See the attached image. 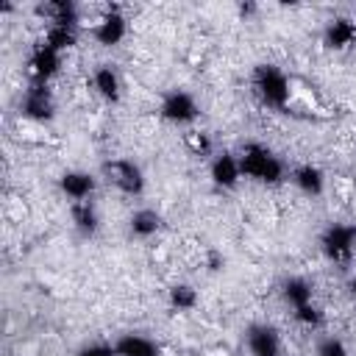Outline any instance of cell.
<instances>
[{"label":"cell","instance_id":"cell-14","mask_svg":"<svg viewBox=\"0 0 356 356\" xmlns=\"http://www.w3.org/2000/svg\"><path fill=\"white\" fill-rule=\"evenodd\" d=\"M284 295H286V300L295 306V312H300V309L312 306V289H309V284H306V281H300V278L286 281Z\"/></svg>","mask_w":356,"mask_h":356},{"label":"cell","instance_id":"cell-24","mask_svg":"<svg viewBox=\"0 0 356 356\" xmlns=\"http://www.w3.org/2000/svg\"><path fill=\"white\" fill-rule=\"evenodd\" d=\"M353 292H356V275H353Z\"/></svg>","mask_w":356,"mask_h":356},{"label":"cell","instance_id":"cell-1","mask_svg":"<svg viewBox=\"0 0 356 356\" xmlns=\"http://www.w3.org/2000/svg\"><path fill=\"white\" fill-rule=\"evenodd\" d=\"M239 167H242V175H250L256 181H270V184L278 181L284 172L281 161L261 145H248L239 156Z\"/></svg>","mask_w":356,"mask_h":356},{"label":"cell","instance_id":"cell-22","mask_svg":"<svg viewBox=\"0 0 356 356\" xmlns=\"http://www.w3.org/2000/svg\"><path fill=\"white\" fill-rule=\"evenodd\" d=\"M39 353V345L36 342H25V345H17L14 356H36Z\"/></svg>","mask_w":356,"mask_h":356},{"label":"cell","instance_id":"cell-12","mask_svg":"<svg viewBox=\"0 0 356 356\" xmlns=\"http://www.w3.org/2000/svg\"><path fill=\"white\" fill-rule=\"evenodd\" d=\"M114 353H117V356H159V348H156L150 339L139 337V334H125V337L114 345Z\"/></svg>","mask_w":356,"mask_h":356},{"label":"cell","instance_id":"cell-19","mask_svg":"<svg viewBox=\"0 0 356 356\" xmlns=\"http://www.w3.org/2000/svg\"><path fill=\"white\" fill-rule=\"evenodd\" d=\"M317 356H348L339 339H323L317 345Z\"/></svg>","mask_w":356,"mask_h":356},{"label":"cell","instance_id":"cell-23","mask_svg":"<svg viewBox=\"0 0 356 356\" xmlns=\"http://www.w3.org/2000/svg\"><path fill=\"white\" fill-rule=\"evenodd\" d=\"M186 142H189L195 150H206V147H209V142H206V136H203V134H200V136H197V134H189V136H186Z\"/></svg>","mask_w":356,"mask_h":356},{"label":"cell","instance_id":"cell-18","mask_svg":"<svg viewBox=\"0 0 356 356\" xmlns=\"http://www.w3.org/2000/svg\"><path fill=\"white\" fill-rule=\"evenodd\" d=\"M131 228H134V234H139V236H150V234H156V228H159V214L156 211H136L134 214V220H131Z\"/></svg>","mask_w":356,"mask_h":356},{"label":"cell","instance_id":"cell-20","mask_svg":"<svg viewBox=\"0 0 356 356\" xmlns=\"http://www.w3.org/2000/svg\"><path fill=\"white\" fill-rule=\"evenodd\" d=\"M172 300H175L178 306H189V303L195 300V295H192L189 286H175V289H172Z\"/></svg>","mask_w":356,"mask_h":356},{"label":"cell","instance_id":"cell-7","mask_svg":"<svg viewBox=\"0 0 356 356\" xmlns=\"http://www.w3.org/2000/svg\"><path fill=\"white\" fill-rule=\"evenodd\" d=\"M92 33L100 44H117L125 36V19L117 11H108L97 22H92Z\"/></svg>","mask_w":356,"mask_h":356},{"label":"cell","instance_id":"cell-4","mask_svg":"<svg viewBox=\"0 0 356 356\" xmlns=\"http://www.w3.org/2000/svg\"><path fill=\"white\" fill-rule=\"evenodd\" d=\"M106 175L125 195H139L142 192V172L131 161H111V164H106Z\"/></svg>","mask_w":356,"mask_h":356},{"label":"cell","instance_id":"cell-17","mask_svg":"<svg viewBox=\"0 0 356 356\" xmlns=\"http://www.w3.org/2000/svg\"><path fill=\"white\" fill-rule=\"evenodd\" d=\"M353 36H356V28H353L348 19H337V22L328 28V42H331L334 47H345V44H350Z\"/></svg>","mask_w":356,"mask_h":356},{"label":"cell","instance_id":"cell-3","mask_svg":"<svg viewBox=\"0 0 356 356\" xmlns=\"http://www.w3.org/2000/svg\"><path fill=\"white\" fill-rule=\"evenodd\" d=\"M353 239H356V231L350 225H331L323 236V250L334 261H345L353 253Z\"/></svg>","mask_w":356,"mask_h":356},{"label":"cell","instance_id":"cell-21","mask_svg":"<svg viewBox=\"0 0 356 356\" xmlns=\"http://www.w3.org/2000/svg\"><path fill=\"white\" fill-rule=\"evenodd\" d=\"M81 356H117V353H114V348H106V345H92V348H86Z\"/></svg>","mask_w":356,"mask_h":356},{"label":"cell","instance_id":"cell-15","mask_svg":"<svg viewBox=\"0 0 356 356\" xmlns=\"http://www.w3.org/2000/svg\"><path fill=\"white\" fill-rule=\"evenodd\" d=\"M295 184H298L306 195H317V192L323 189V172H320L317 167L306 164V167H300V170L295 172Z\"/></svg>","mask_w":356,"mask_h":356},{"label":"cell","instance_id":"cell-16","mask_svg":"<svg viewBox=\"0 0 356 356\" xmlns=\"http://www.w3.org/2000/svg\"><path fill=\"white\" fill-rule=\"evenodd\" d=\"M72 220H75V225H78L83 234H92V231H95V225H97V217H95V209H92V203H89V200H83V203H75V206H72Z\"/></svg>","mask_w":356,"mask_h":356},{"label":"cell","instance_id":"cell-11","mask_svg":"<svg viewBox=\"0 0 356 356\" xmlns=\"http://www.w3.org/2000/svg\"><path fill=\"white\" fill-rule=\"evenodd\" d=\"M61 189L67 197H72V203H83L95 189V178L86 172H67L61 175Z\"/></svg>","mask_w":356,"mask_h":356},{"label":"cell","instance_id":"cell-13","mask_svg":"<svg viewBox=\"0 0 356 356\" xmlns=\"http://www.w3.org/2000/svg\"><path fill=\"white\" fill-rule=\"evenodd\" d=\"M92 83H95V89H97L103 97H108V100H114V97L120 95V81H117V72H114L111 67H100V70H95Z\"/></svg>","mask_w":356,"mask_h":356},{"label":"cell","instance_id":"cell-10","mask_svg":"<svg viewBox=\"0 0 356 356\" xmlns=\"http://www.w3.org/2000/svg\"><path fill=\"white\" fill-rule=\"evenodd\" d=\"M211 178L220 184V186H236V181L242 178V167H239V159H234L231 153H222L211 161Z\"/></svg>","mask_w":356,"mask_h":356},{"label":"cell","instance_id":"cell-5","mask_svg":"<svg viewBox=\"0 0 356 356\" xmlns=\"http://www.w3.org/2000/svg\"><path fill=\"white\" fill-rule=\"evenodd\" d=\"M58 64H61V53L56 47H50V44H39L33 50L31 61H28V72H31V78L36 83H44L58 70Z\"/></svg>","mask_w":356,"mask_h":356},{"label":"cell","instance_id":"cell-8","mask_svg":"<svg viewBox=\"0 0 356 356\" xmlns=\"http://www.w3.org/2000/svg\"><path fill=\"white\" fill-rule=\"evenodd\" d=\"M22 111L33 120H47L53 114V100H50V92L44 83H36L25 92V100H22Z\"/></svg>","mask_w":356,"mask_h":356},{"label":"cell","instance_id":"cell-2","mask_svg":"<svg viewBox=\"0 0 356 356\" xmlns=\"http://www.w3.org/2000/svg\"><path fill=\"white\" fill-rule=\"evenodd\" d=\"M256 89L264 97V103H270V106H284L289 100V83H286L284 72H278L275 67L256 70Z\"/></svg>","mask_w":356,"mask_h":356},{"label":"cell","instance_id":"cell-6","mask_svg":"<svg viewBox=\"0 0 356 356\" xmlns=\"http://www.w3.org/2000/svg\"><path fill=\"white\" fill-rule=\"evenodd\" d=\"M161 117L170 122H192L197 117V106L186 92H170L161 103Z\"/></svg>","mask_w":356,"mask_h":356},{"label":"cell","instance_id":"cell-9","mask_svg":"<svg viewBox=\"0 0 356 356\" xmlns=\"http://www.w3.org/2000/svg\"><path fill=\"white\" fill-rule=\"evenodd\" d=\"M248 342H250L253 356H281L278 337H275V331L267 328V325H256V328H250Z\"/></svg>","mask_w":356,"mask_h":356}]
</instances>
